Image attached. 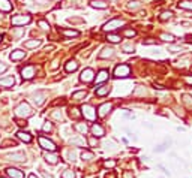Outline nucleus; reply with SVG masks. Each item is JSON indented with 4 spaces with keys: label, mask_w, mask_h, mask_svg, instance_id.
<instances>
[{
    "label": "nucleus",
    "mask_w": 192,
    "mask_h": 178,
    "mask_svg": "<svg viewBox=\"0 0 192 178\" xmlns=\"http://www.w3.org/2000/svg\"><path fill=\"white\" fill-rule=\"evenodd\" d=\"M54 118H57V120H62V114H59V112H54V115H53Z\"/></svg>",
    "instance_id": "nucleus-58"
},
{
    "label": "nucleus",
    "mask_w": 192,
    "mask_h": 178,
    "mask_svg": "<svg viewBox=\"0 0 192 178\" xmlns=\"http://www.w3.org/2000/svg\"><path fill=\"white\" fill-rule=\"evenodd\" d=\"M41 175H42L44 178H53V175H51V174H47V172H44V171H41Z\"/></svg>",
    "instance_id": "nucleus-56"
},
{
    "label": "nucleus",
    "mask_w": 192,
    "mask_h": 178,
    "mask_svg": "<svg viewBox=\"0 0 192 178\" xmlns=\"http://www.w3.org/2000/svg\"><path fill=\"white\" fill-rule=\"evenodd\" d=\"M80 80L83 82H92V81H95V72H93V69H90V68L84 69L81 72V75H80Z\"/></svg>",
    "instance_id": "nucleus-8"
},
{
    "label": "nucleus",
    "mask_w": 192,
    "mask_h": 178,
    "mask_svg": "<svg viewBox=\"0 0 192 178\" xmlns=\"http://www.w3.org/2000/svg\"><path fill=\"white\" fill-rule=\"evenodd\" d=\"M159 37H161L164 42H174V41H176V37H174L173 34H170V33H162Z\"/></svg>",
    "instance_id": "nucleus-32"
},
{
    "label": "nucleus",
    "mask_w": 192,
    "mask_h": 178,
    "mask_svg": "<svg viewBox=\"0 0 192 178\" xmlns=\"http://www.w3.org/2000/svg\"><path fill=\"white\" fill-rule=\"evenodd\" d=\"M39 45H41V39H33V41L24 42V46H26V48H36V46H39Z\"/></svg>",
    "instance_id": "nucleus-28"
},
{
    "label": "nucleus",
    "mask_w": 192,
    "mask_h": 178,
    "mask_svg": "<svg viewBox=\"0 0 192 178\" xmlns=\"http://www.w3.org/2000/svg\"><path fill=\"white\" fill-rule=\"evenodd\" d=\"M90 6L95 9H107L108 8V2L107 0H92Z\"/></svg>",
    "instance_id": "nucleus-17"
},
{
    "label": "nucleus",
    "mask_w": 192,
    "mask_h": 178,
    "mask_svg": "<svg viewBox=\"0 0 192 178\" xmlns=\"http://www.w3.org/2000/svg\"><path fill=\"white\" fill-rule=\"evenodd\" d=\"M39 25H41V29H44V30H48V29H50V24H48L47 21H44V20L39 21Z\"/></svg>",
    "instance_id": "nucleus-46"
},
{
    "label": "nucleus",
    "mask_w": 192,
    "mask_h": 178,
    "mask_svg": "<svg viewBox=\"0 0 192 178\" xmlns=\"http://www.w3.org/2000/svg\"><path fill=\"white\" fill-rule=\"evenodd\" d=\"M0 178H5V177H0Z\"/></svg>",
    "instance_id": "nucleus-62"
},
{
    "label": "nucleus",
    "mask_w": 192,
    "mask_h": 178,
    "mask_svg": "<svg viewBox=\"0 0 192 178\" xmlns=\"http://www.w3.org/2000/svg\"><path fill=\"white\" fill-rule=\"evenodd\" d=\"M0 42H2V36H0Z\"/></svg>",
    "instance_id": "nucleus-61"
},
{
    "label": "nucleus",
    "mask_w": 192,
    "mask_h": 178,
    "mask_svg": "<svg viewBox=\"0 0 192 178\" xmlns=\"http://www.w3.org/2000/svg\"><path fill=\"white\" fill-rule=\"evenodd\" d=\"M62 34L63 36H66V37H77L80 34V32H77V30H68V29H63L62 30Z\"/></svg>",
    "instance_id": "nucleus-27"
},
{
    "label": "nucleus",
    "mask_w": 192,
    "mask_h": 178,
    "mask_svg": "<svg viewBox=\"0 0 192 178\" xmlns=\"http://www.w3.org/2000/svg\"><path fill=\"white\" fill-rule=\"evenodd\" d=\"M86 96H87V93H86L84 90H81V91H75V93L72 94V100H75V102H81Z\"/></svg>",
    "instance_id": "nucleus-26"
},
{
    "label": "nucleus",
    "mask_w": 192,
    "mask_h": 178,
    "mask_svg": "<svg viewBox=\"0 0 192 178\" xmlns=\"http://www.w3.org/2000/svg\"><path fill=\"white\" fill-rule=\"evenodd\" d=\"M80 111H81V109L75 108V106L71 108V109H69V115H71V118H75V120H77V118H80V117H81V112H80Z\"/></svg>",
    "instance_id": "nucleus-29"
},
{
    "label": "nucleus",
    "mask_w": 192,
    "mask_h": 178,
    "mask_svg": "<svg viewBox=\"0 0 192 178\" xmlns=\"http://www.w3.org/2000/svg\"><path fill=\"white\" fill-rule=\"evenodd\" d=\"M29 178H38V177H36L35 174H32V175H29Z\"/></svg>",
    "instance_id": "nucleus-60"
},
{
    "label": "nucleus",
    "mask_w": 192,
    "mask_h": 178,
    "mask_svg": "<svg viewBox=\"0 0 192 178\" xmlns=\"http://www.w3.org/2000/svg\"><path fill=\"white\" fill-rule=\"evenodd\" d=\"M158 168H159V169H161V171H162V172H164L165 175H168V177L171 175V174H170V171H168L167 168H164V166H162V165H158Z\"/></svg>",
    "instance_id": "nucleus-49"
},
{
    "label": "nucleus",
    "mask_w": 192,
    "mask_h": 178,
    "mask_svg": "<svg viewBox=\"0 0 192 178\" xmlns=\"http://www.w3.org/2000/svg\"><path fill=\"white\" fill-rule=\"evenodd\" d=\"M122 34L126 36V37H134V36L137 34V32H135L134 29H125V30L122 32Z\"/></svg>",
    "instance_id": "nucleus-36"
},
{
    "label": "nucleus",
    "mask_w": 192,
    "mask_h": 178,
    "mask_svg": "<svg viewBox=\"0 0 192 178\" xmlns=\"http://www.w3.org/2000/svg\"><path fill=\"white\" fill-rule=\"evenodd\" d=\"M92 159H95L93 153H90V151H83V153H81V160H84V162H90Z\"/></svg>",
    "instance_id": "nucleus-30"
},
{
    "label": "nucleus",
    "mask_w": 192,
    "mask_h": 178,
    "mask_svg": "<svg viewBox=\"0 0 192 178\" xmlns=\"http://www.w3.org/2000/svg\"><path fill=\"white\" fill-rule=\"evenodd\" d=\"M62 178H75V172L71 169H66L65 172L62 174Z\"/></svg>",
    "instance_id": "nucleus-40"
},
{
    "label": "nucleus",
    "mask_w": 192,
    "mask_h": 178,
    "mask_svg": "<svg viewBox=\"0 0 192 178\" xmlns=\"http://www.w3.org/2000/svg\"><path fill=\"white\" fill-rule=\"evenodd\" d=\"M171 18H173V12L171 11H164L162 14L159 15L161 21H167V20H171Z\"/></svg>",
    "instance_id": "nucleus-31"
},
{
    "label": "nucleus",
    "mask_w": 192,
    "mask_h": 178,
    "mask_svg": "<svg viewBox=\"0 0 192 178\" xmlns=\"http://www.w3.org/2000/svg\"><path fill=\"white\" fill-rule=\"evenodd\" d=\"M105 81H108V70L102 69V70L96 75V78H95V84H96V85H99V84L105 82Z\"/></svg>",
    "instance_id": "nucleus-13"
},
{
    "label": "nucleus",
    "mask_w": 192,
    "mask_h": 178,
    "mask_svg": "<svg viewBox=\"0 0 192 178\" xmlns=\"http://www.w3.org/2000/svg\"><path fill=\"white\" fill-rule=\"evenodd\" d=\"M107 39L111 44H117V42H120V34H108Z\"/></svg>",
    "instance_id": "nucleus-34"
},
{
    "label": "nucleus",
    "mask_w": 192,
    "mask_h": 178,
    "mask_svg": "<svg viewBox=\"0 0 192 178\" xmlns=\"http://www.w3.org/2000/svg\"><path fill=\"white\" fill-rule=\"evenodd\" d=\"M33 102H35V105L36 106H41L44 102H45V91H36L33 93Z\"/></svg>",
    "instance_id": "nucleus-12"
},
{
    "label": "nucleus",
    "mask_w": 192,
    "mask_h": 178,
    "mask_svg": "<svg viewBox=\"0 0 192 178\" xmlns=\"http://www.w3.org/2000/svg\"><path fill=\"white\" fill-rule=\"evenodd\" d=\"M92 133L96 136V138H102V136H104L105 135V130H104V127H102L99 123H95L93 126H92Z\"/></svg>",
    "instance_id": "nucleus-14"
},
{
    "label": "nucleus",
    "mask_w": 192,
    "mask_h": 178,
    "mask_svg": "<svg viewBox=\"0 0 192 178\" xmlns=\"http://www.w3.org/2000/svg\"><path fill=\"white\" fill-rule=\"evenodd\" d=\"M78 69V61L77 60H68L66 65H65V70L66 72H75Z\"/></svg>",
    "instance_id": "nucleus-18"
},
{
    "label": "nucleus",
    "mask_w": 192,
    "mask_h": 178,
    "mask_svg": "<svg viewBox=\"0 0 192 178\" xmlns=\"http://www.w3.org/2000/svg\"><path fill=\"white\" fill-rule=\"evenodd\" d=\"M113 56H114V49L111 46H105L99 53V58H107V57H113Z\"/></svg>",
    "instance_id": "nucleus-19"
},
{
    "label": "nucleus",
    "mask_w": 192,
    "mask_h": 178,
    "mask_svg": "<svg viewBox=\"0 0 192 178\" xmlns=\"http://www.w3.org/2000/svg\"><path fill=\"white\" fill-rule=\"evenodd\" d=\"M21 76H23V80H32L35 76V66H32V65L24 66L21 69Z\"/></svg>",
    "instance_id": "nucleus-9"
},
{
    "label": "nucleus",
    "mask_w": 192,
    "mask_h": 178,
    "mask_svg": "<svg viewBox=\"0 0 192 178\" xmlns=\"http://www.w3.org/2000/svg\"><path fill=\"white\" fill-rule=\"evenodd\" d=\"M12 11V3L9 0H0V12H9Z\"/></svg>",
    "instance_id": "nucleus-23"
},
{
    "label": "nucleus",
    "mask_w": 192,
    "mask_h": 178,
    "mask_svg": "<svg viewBox=\"0 0 192 178\" xmlns=\"http://www.w3.org/2000/svg\"><path fill=\"white\" fill-rule=\"evenodd\" d=\"M183 80H185L188 84H191V85H192V76H189V75H185V76H183Z\"/></svg>",
    "instance_id": "nucleus-53"
},
{
    "label": "nucleus",
    "mask_w": 192,
    "mask_h": 178,
    "mask_svg": "<svg viewBox=\"0 0 192 178\" xmlns=\"http://www.w3.org/2000/svg\"><path fill=\"white\" fill-rule=\"evenodd\" d=\"M42 130H44V132H51V130H53V123L47 121V123L44 124V127H42Z\"/></svg>",
    "instance_id": "nucleus-45"
},
{
    "label": "nucleus",
    "mask_w": 192,
    "mask_h": 178,
    "mask_svg": "<svg viewBox=\"0 0 192 178\" xmlns=\"http://www.w3.org/2000/svg\"><path fill=\"white\" fill-rule=\"evenodd\" d=\"M44 159H45L50 165H56V163L59 162V156H57V154H54V153H51V151L44 153Z\"/></svg>",
    "instance_id": "nucleus-16"
},
{
    "label": "nucleus",
    "mask_w": 192,
    "mask_h": 178,
    "mask_svg": "<svg viewBox=\"0 0 192 178\" xmlns=\"http://www.w3.org/2000/svg\"><path fill=\"white\" fill-rule=\"evenodd\" d=\"M65 103H66V100L62 97L60 100H56V102H53V103H51V105H65Z\"/></svg>",
    "instance_id": "nucleus-51"
},
{
    "label": "nucleus",
    "mask_w": 192,
    "mask_h": 178,
    "mask_svg": "<svg viewBox=\"0 0 192 178\" xmlns=\"http://www.w3.org/2000/svg\"><path fill=\"white\" fill-rule=\"evenodd\" d=\"M143 44H144V45H156L158 41H156V39H153V37H147V39L143 41Z\"/></svg>",
    "instance_id": "nucleus-43"
},
{
    "label": "nucleus",
    "mask_w": 192,
    "mask_h": 178,
    "mask_svg": "<svg viewBox=\"0 0 192 178\" xmlns=\"http://www.w3.org/2000/svg\"><path fill=\"white\" fill-rule=\"evenodd\" d=\"M74 129H75L77 132H80L81 135H84V133H87L89 127H87L86 123H75V124H74Z\"/></svg>",
    "instance_id": "nucleus-24"
},
{
    "label": "nucleus",
    "mask_w": 192,
    "mask_h": 178,
    "mask_svg": "<svg viewBox=\"0 0 192 178\" xmlns=\"http://www.w3.org/2000/svg\"><path fill=\"white\" fill-rule=\"evenodd\" d=\"M122 25H125V21L123 20H119V18H116V20H111V21H108V23H105L104 24V32H113V30H117V29H120Z\"/></svg>",
    "instance_id": "nucleus-4"
},
{
    "label": "nucleus",
    "mask_w": 192,
    "mask_h": 178,
    "mask_svg": "<svg viewBox=\"0 0 192 178\" xmlns=\"http://www.w3.org/2000/svg\"><path fill=\"white\" fill-rule=\"evenodd\" d=\"M69 142H71L72 145H84V144H86L84 138H72Z\"/></svg>",
    "instance_id": "nucleus-35"
},
{
    "label": "nucleus",
    "mask_w": 192,
    "mask_h": 178,
    "mask_svg": "<svg viewBox=\"0 0 192 178\" xmlns=\"http://www.w3.org/2000/svg\"><path fill=\"white\" fill-rule=\"evenodd\" d=\"M35 3H38V5H50L51 2L50 0H35Z\"/></svg>",
    "instance_id": "nucleus-52"
},
{
    "label": "nucleus",
    "mask_w": 192,
    "mask_h": 178,
    "mask_svg": "<svg viewBox=\"0 0 192 178\" xmlns=\"http://www.w3.org/2000/svg\"><path fill=\"white\" fill-rule=\"evenodd\" d=\"M24 57H26V51H23V49H15L9 54V58L14 60V61H18V60H21Z\"/></svg>",
    "instance_id": "nucleus-15"
},
{
    "label": "nucleus",
    "mask_w": 192,
    "mask_h": 178,
    "mask_svg": "<svg viewBox=\"0 0 192 178\" xmlns=\"http://www.w3.org/2000/svg\"><path fill=\"white\" fill-rule=\"evenodd\" d=\"M113 109V103L111 102H107V103H102L99 108H98V115L99 117H105L107 114Z\"/></svg>",
    "instance_id": "nucleus-10"
},
{
    "label": "nucleus",
    "mask_w": 192,
    "mask_h": 178,
    "mask_svg": "<svg viewBox=\"0 0 192 178\" xmlns=\"http://www.w3.org/2000/svg\"><path fill=\"white\" fill-rule=\"evenodd\" d=\"M15 147L17 145V141H14V139H6V141H3L2 144H0V148H8V147Z\"/></svg>",
    "instance_id": "nucleus-33"
},
{
    "label": "nucleus",
    "mask_w": 192,
    "mask_h": 178,
    "mask_svg": "<svg viewBox=\"0 0 192 178\" xmlns=\"http://www.w3.org/2000/svg\"><path fill=\"white\" fill-rule=\"evenodd\" d=\"M168 51H170V53H180V51H182V46H176V45H170L168 46Z\"/></svg>",
    "instance_id": "nucleus-44"
},
{
    "label": "nucleus",
    "mask_w": 192,
    "mask_h": 178,
    "mask_svg": "<svg viewBox=\"0 0 192 178\" xmlns=\"http://www.w3.org/2000/svg\"><path fill=\"white\" fill-rule=\"evenodd\" d=\"M30 21H32V17L27 14H18L11 18L12 25H24V24H29Z\"/></svg>",
    "instance_id": "nucleus-3"
},
{
    "label": "nucleus",
    "mask_w": 192,
    "mask_h": 178,
    "mask_svg": "<svg viewBox=\"0 0 192 178\" xmlns=\"http://www.w3.org/2000/svg\"><path fill=\"white\" fill-rule=\"evenodd\" d=\"M89 145H90V147L98 145V139L96 138H89Z\"/></svg>",
    "instance_id": "nucleus-47"
},
{
    "label": "nucleus",
    "mask_w": 192,
    "mask_h": 178,
    "mask_svg": "<svg viewBox=\"0 0 192 178\" xmlns=\"http://www.w3.org/2000/svg\"><path fill=\"white\" fill-rule=\"evenodd\" d=\"M123 178H135V177H134V174H132V172L125 171V172H123Z\"/></svg>",
    "instance_id": "nucleus-50"
},
{
    "label": "nucleus",
    "mask_w": 192,
    "mask_h": 178,
    "mask_svg": "<svg viewBox=\"0 0 192 178\" xmlns=\"http://www.w3.org/2000/svg\"><path fill=\"white\" fill-rule=\"evenodd\" d=\"M122 49L125 51V53H132V51H134V45L132 44H125L122 46Z\"/></svg>",
    "instance_id": "nucleus-41"
},
{
    "label": "nucleus",
    "mask_w": 192,
    "mask_h": 178,
    "mask_svg": "<svg viewBox=\"0 0 192 178\" xmlns=\"http://www.w3.org/2000/svg\"><path fill=\"white\" fill-rule=\"evenodd\" d=\"M6 175L9 178H24V172L17 169V168H8L6 169Z\"/></svg>",
    "instance_id": "nucleus-11"
},
{
    "label": "nucleus",
    "mask_w": 192,
    "mask_h": 178,
    "mask_svg": "<svg viewBox=\"0 0 192 178\" xmlns=\"http://www.w3.org/2000/svg\"><path fill=\"white\" fill-rule=\"evenodd\" d=\"M39 145L44 148V150H47V151H56L57 150V147H56V144L51 141V139H48V138H45V136H39Z\"/></svg>",
    "instance_id": "nucleus-6"
},
{
    "label": "nucleus",
    "mask_w": 192,
    "mask_h": 178,
    "mask_svg": "<svg viewBox=\"0 0 192 178\" xmlns=\"http://www.w3.org/2000/svg\"><path fill=\"white\" fill-rule=\"evenodd\" d=\"M33 114V108L27 103V102H21L20 105H17L15 108V115L17 117H21V118H27Z\"/></svg>",
    "instance_id": "nucleus-1"
},
{
    "label": "nucleus",
    "mask_w": 192,
    "mask_h": 178,
    "mask_svg": "<svg viewBox=\"0 0 192 178\" xmlns=\"http://www.w3.org/2000/svg\"><path fill=\"white\" fill-rule=\"evenodd\" d=\"M179 8H182V9H188V11H192V2H180V3H179Z\"/></svg>",
    "instance_id": "nucleus-39"
},
{
    "label": "nucleus",
    "mask_w": 192,
    "mask_h": 178,
    "mask_svg": "<svg viewBox=\"0 0 192 178\" xmlns=\"http://www.w3.org/2000/svg\"><path fill=\"white\" fill-rule=\"evenodd\" d=\"M140 6H141V5H140V2H137V0L128 3V9H129V11H135V9H138Z\"/></svg>",
    "instance_id": "nucleus-38"
},
{
    "label": "nucleus",
    "mask_w": 192,
    "mask_h": 178,
    "mask_svg": "<svg viewBox=\"0 0 192 178\" xmlns=\"http://www.w3.org/2000/svg\"><path fill=\"white\" fill-rule=\"evenodd\" d=\"M17 138H18V139H21V141H23V142H26V144L32 142V135H30V133H27V132L20 130V132L17 133Z\"/></svg>",
    "instance_id": "nucleus-20"
},
{
    "label": "nucleus",
    "mask_w": 192,
    "mask_h": 178,
    "mask_svg": "<svg viewBox=\"0 0 192 178\" xmlns=\"http://www.w3.org/2000/svg\"><path fill=\"white\" fill-rule=\"evenodd\" d=\"M102 165H104V168H114L116 166V160H105Z\"/></svg>",
    "instance_id": "nucleus-42"
},
{
    "label": "nucleus",
    "mask_w": 192,
    "mask_h": 178,
    "mask_svg": "<svg viewBox=\"0 0 192 178\" xmlns=\"http://www.w3.org/2000/svg\"><path fill=\"white\" fill-rule=\"evenodd\" d=\"M5 159L6 160H12V162H24L26 160V153L24 151H14V153L6 154Z\"/></svg>",
    "instance_id": "nucleus-7"
},
{
    "label": "nucleus",
    "mask_w": 192,
    "mask_h": 178,
    "mask_svg": "<svg viewBox=\"0 0 192 178\" xmlns=\"http://www.w3.org/2000/svg\"><path fill=\"white\" fill-rule=\"evenodd\" d=\"M186 41H188V42H192V36H191V34H186Z\"/></svg>",
    "instance_id": "nucleus-59"
},
{
    "label": "nucleus",
    "mask_w": 192,
    "mask_h": 178,
    "mask_svg": "<svg viewBox=\"0 0 192 178\" xmlns=\"http://www.w3.org/2000/svg\"><path fill=\"white\" fill-rule=\"evenodd\" d=\"M23 33H24V30H23V29H20V30H12V34H14L15 37H20Z\"/></svg>",
    "instance_id": "nucleus-48"
},
{
    "label": "nucleus",
    "mask_w": 192,
    "mask_h": 178,
    "mask_svg": "<svg viewBox=\"0 0 192 178\" xmlns=\"http://www.w3.org/2000/svg\"><path fill=\"white\" fill-rule=\"evenodd\" d=\"M183 103H185L188 108H192V96H189V94H183Z\"/></svg>",
    "instance_id": "nucleus-37"
},
{
    "label": "nucleus",
    "mask_w": 192,
    "mask_h": 178,
    "mask_svg": "<svg viewBox=\"0 0 192 178\" xmlns=\"http://www.w3.org/2000/svg\"><path fill=\"white\" fill-rule=\"evenodd\" d=\"M105 178H116V174H114V172H110V174L105 175Z\"/></svg>",
    "instance_id": "nucleus-57"
},
{
    "label": "nucleus",
    "mask_w": 192,
    "mask_h": 178,
    "mask_svg": "<svg viewBox=\"0 0 192 178\" xmlns=\"http://www.w3.org/2000/svg\"><path fill=\"white\" fill-rule=\"evenodd\" d=\"M129 73H131V68L128 65H119L114 69V76L116 78H126V76H129Z\"/></svg>",
    "instance_id": "nucleus-5"
},
{
    "label": "nucleus",
    "mask_w": 192,
    "mask_h": 178,
    "mask_svg": "<svg viewBox=\"0 0 192 178\" xmlns=\"http://www.w3.org/2000/svg\"><path fill=\"white\" fill-rule=\"evenodd\" d=\"M108 93H110V87H108V85H99V87L96 88V96H99V97L105 96V94H108Z\"/></svg>",
    "instance_id": "nucleus-25"
},
{
    "label": "nucleus",
    "mask_w": 192,
    "mask_h": 178,
    "mask_svg": "<svg viewBox=\"0 0 192 178\" xmlns=\"http://www.w3.org/2000/svg\"><path fill=\"white\" fill-rule=\"evenodd\" d=\"M81 115L89 120V121H95L96 120V109L92 105H83L81 108Z\"/></svg>",
    "instance_id": "nucleus-2"
},
{
    "label": "nucleus",
    "mask_w": 192,
    "mask_h": 178,
    "mask_svg": "<svg viewBox=\"0 0 192 178\" xmlns=\"http://www.w3.org/2000/svg\"><path fill=\"white\" fill-rule=\"evenodd\" d=\"M6 69H8V66H6V65H3V63H0V73H3Z\"/></svg>",
    "instance_id": "nucleus-55"
},
{
    "label": "nucleus",
    "mask_w": 192,
    "mask_h": 178,
    "mask_svg": "<svg viewBox=\"0 0 192 178\" xmlns=\"http://www.w3.org/2000/svg\"><path fill=\"white\" fill-rule=\"evenodd\" d=\"M170 145H171V139H165V142L161 144V145H158V147H155V148H153V151H155V153H164Z\"/></svg>",
    "instance_id": "nucleus-22"
},
{
    "label": "nucleus",
    "mask_w": 192,
    "mask_h": 178,
    "mask_svg": "<svg viewBox=\"0 0 192 178\" xmlns=\"http://www.w3.org/2000/svg\"><path fill=\"white\" fill-rule=\"evenodd\" d=\"M15 84V80H14V76H6V78H2L0 80V85L2 87H12Z\"/></svg>",
    "instance_id": "nucleus-21"
},
{
    "label": "nucleus",
    "mask_w": 192,
    "mask_h": 178,
    "mask_svg": "<svg viewBox=\"0 0 192 178\" xmlns=\"http://www.w3.org/2000/svg\"><path fill=\"white\" fill-rule=\"evenodd\" d=\"M17 124L21 126V127H23V126L26 127V126H27V121H26V120H17Z\"/></svg>",
    "instance_id": "nucleus-54"
}]
</instances>
